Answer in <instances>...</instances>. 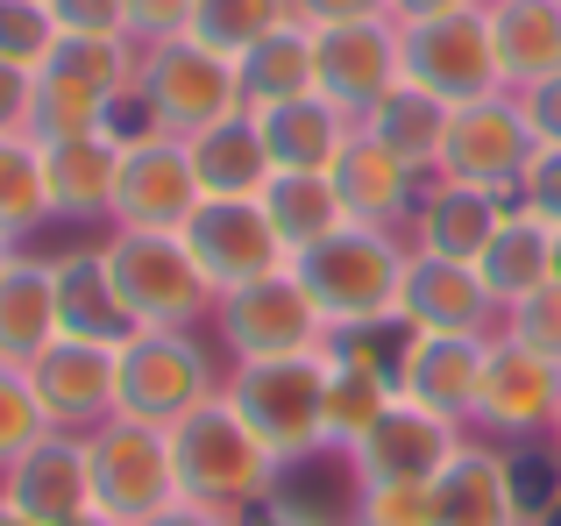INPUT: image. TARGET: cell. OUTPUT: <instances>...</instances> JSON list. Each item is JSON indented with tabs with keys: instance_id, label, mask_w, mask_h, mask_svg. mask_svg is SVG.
I'll use <instances>...</instances> for the list:
<instances>
[{
	"instance_id": "obj_36",
	"label": "cell",
	"mask_w": 561,
	"mask_h": 526,
	"mask_svg": "<svg viewBox=\"0 0 561 526\" xmlns=\"http://www.w3.org/2000/svg\"><path fill=\"white\" fill-rule=\"evenodd\" d=\"M50 221V193H43V142L36 136H0V236H36Z\"/></svg>"
},
{
	"instance_id": "obj_31",
	"label": "cell",
	"mask_w": 561,
	"mask_h": 526,
	"mask_svg": "<svg viewBox=\"0 0 561 526\" xmlns=\"http://www.w3.org/2000/svg\"><path fill=\"white\" fill-rule=\"evenodd\" d=\"M234 85H242L249 114L285 107V100H306V93H313V28H306V22L271 28L256 50L234 57Z\"/></svg>"
},
{
	"instance_id": "obj_2",
	"label": "cell",
	"mask_w": 561,
	"mask_h": 526,
	"mask_svg": "<svg viewBox=\"0 0 561 526\" xmlns=\"http://www.w3.org/2000/svg\"><path fill=\"white\" fill-rule=\"evenodd\" d=\"M136 107H142V122H150V136H171V142H192V136H206V128L249 114L242 85H234V65L214 57L206 43H192V36L142 43Z\"/></svg>"
},
{
	"instance_id": "obj_39",
	"label": "cell",
	"mask_w": 561,
	"mask_h": 526,
	"mask_svg": "<svg viewBox=\"0 0 561 526\" xmlns=\"http://www.w3.org/2000/svg\"><path fill=\"white\" fill-rule=\"evenodd\" d=\"M356 526H434V484H363Z\"/></svg>"
},
{
	"instance_id": "obj_53",
	"label": "cell",
	"mask_w": 561,
	"mask_h": 526,
	"mask_svg": "<svg viewBox=\"0 0 561 526\" xmlns=\"http://www.w3.org/2000/svg\"><path fill=\"white\" fill-rule=\"evenodd\" d=\"M8 263H14V236H0V271H8Z\"/></svg>"
},
{
	"instance_id": "obj_11",
	"label": "cell",
	"mask_w": 561,
	"mask_h": 526,
	"mask_svg": "<svg viewBox=\"0 0 561 526\" xmlns=\"http://www.w3.org/2000/svg\"><path fill=\"white\" fill-rule=\"evenodd\" d=\"M179 236H185L192 263L206 271L214 299H228V291H242V285H256V277L291 263L277 228H271V214H263V199H199Z\"/></svg>"
},
{
	"instance_id": "obj_42",
	"label": "cell",
	"mask_w": 561,
	"mask_h": 526,
	"mask_svg": "<svg viewBox=\"0 0 561 526\" xmlns=\"http://www.w3.org/2000/svg\"><path fill=\"white\" fill-rule=\"evenodd\" d=\"M192 28V0H128V36L136 43H171Z\"/></svg>"
},
{
	"instance_id": "obj_35",
	"label": "cell",
	"mask_w": 561,
	"mask_h": 526,
	"mask_svg": "<svg viewBox=\"0 0 561 526\" xmlns=\"http://www.w3.org/2000/svg\"><path fill=\"white\" fill-rule=\"evenodd\" d=\"M320 356H328V348H320ZM391 399H398L391 377L363 370V363L328 356V442H334V448H356L363 434L383 420V405H391Z\"/></svg>"
},
{
	"instance_id": "obj_49",
	"label": "cell",
	"mask_w": 561,
	"mask_h": 526,
	"mask_svg": "<svg viewBox=\"0 0 561 526\" xmlns=\"http://www.w3.org/2000/svg\"><path fill=\"white\" fill-rule=\"evenodd\" d=\"M234 526H313V519H299L291 505H277V499H256L249 513H234Z\"/></svg>"
},
{
	"instance_id": "obj_5",
	"label": "cell",
	"mask_w": 561,
	"mask_h": 526,
	"mask_svg": "<svg viewBox=\"0 0 561 526\" xmlns=\"http://www.w3.org/2000/svg\"><path fill=\"white\" fill-rule=\"evenodd\" d=\"M85 470H93V513L142 526L150 513L179 505V462H171V427H150V420H100L85 434Z\"/></svg>"
},
{
	"instance_id": "obj_4",
	"label": "cell",
	"mask_w": 561,
	"mask_h": 526,
	"mask_svg": "<svg viewBox=\"0 0 561 526\" xmlns=\"http://www.w3.org/2000/svg\"><path fill=\"white\" fill-rule=\"evenodd\" d=\"M412 250H398L391 228H334L328 242H313L306 256H291L299 285L313 291V306L328 313V328H356V320L398 313V285H405Z\"/></svg>"
},
{
	"instance_id": "obj_34",
	"label": "cell",
	"mask_w": 561,
	"mask_h": 526,
	"mask_svg": "<svg viewBox=\"0 0 561 526\" xmlns=\"http://www.w3.org/2000/svg\"><path fill=\"white\" fill-rule=\"evenodd\" d=\"M285 22H291V0H192L185 36L234 65L242 50H256V43L271 36V28H285Z\"/></svg>"
},
{
	"instance_id": "obj_1",
	"label": "cell",
	"mask_w": 561,
	"mask_h": 526,
	"mask_svg": "<svg viewBox=\"0 0 561 526\" xmlns=\"http://www.w3.org/2000/svg\"><path fill=\"white\" fill-rule=\"evenodd\" d=\"M171 462H179V491L199 499V505H214V513H249V505L271 499V484H277L271 448L249 434V420L228 405V391L171 427Z\"/></svg>"
},
{
	"instance_id": "obj_14",
	"label": "cell",
	"mask_w": 561,
	"mask_h": 526,
	"mask_svg": "<svg viewBox=\"0 0 561 526\" xmlns=\"http://www.w3.org/2000/svg\"><path fill=\"white\" fill-rule=\"evenodd\" d=\"M561 413V363L540 356L519 334H491L483 348V391H477V420L497 434H548Z\"/></svg>"
},
{
	"instance_id": "obj_15",
	"label": "cell",
	"mask_w": 561,
	"mask_h": 526,
	"mask_svg": "<svg viewBox=\"0 0 561 526\" xmlns=\"http://www.w3.org/2000/svg\"><path fill=\"white\" fill-rule=\"evenodd\" d=\"M199 179H192L185 142L171 136H136L122 157V185H114V228H150V236H179L199 207Z\"/></svg>"
},
{
	"instance_id": "obj_7",
	"label": "cell",
	"mask_w": 561,
	"mask_h": 526,
	"mask_svg": "<svg viewBox=\"0 0 561 526\" xmlns=\"http://www.w3.org/2000/svg\"><path fill=\"white\" fill-rule=\"evenodd\" d=\"M534 157H540V136H534V122H526V107L512 93H491V100H469V107L448 114L440 179L512 199L526 185V171H534Z\"/></svg>"
},
{
	"instance_id": "obj_45",
	"label": "cell",
	"mask_w": 561,
	"mask_h": 526,
	"mask_svg": "<svg viewBox=\"0 0 561 526\" xmlns=\"http://www.w3.org/2000/svg\"><path fill=\"white\" fill-rule=\"evenodd\" d=\"M28 107H36V71L0 57V136H28Z\"/></svg>"
},
{
	"instance_id": "obj_50",
	"label": "cell",
	"mask_w": 561,
	"mask_h": 526,
	"mask_svg": "<svg viewBox=\"0 0 561 526\" xmlns=\"http://www.w3.org/2000/svg\"><path fill=\"white\" fill-rule=\"evenodd\" d=\"M0 526H36V519H28V513H22L14 499H0Z\"/></svg>"
},
{
	"instance_id": "obj_3",
	"label": "cell",
	"mask_w": 561,
	"mask_h": 526,
	"mask_svg": "<svg viewBox=\"0 0 561 526\" xmlns=\"http://www.w3.org/2000/svg\"><path fill=\"white\" fill-rule=\"evenodd\" d=\"M228 405L249 420V434H256V442L271 448V462L285 470V462L328 448V356L313 348V356L242 363V370L228 377Z\"/></svg>"
},
{
	"instance_id": "obj_55",
	"label": "cell",
	"mask_w": 561,
	"mask_h": 526,
	"mask_svg": "<svg viewBox=\"0 0 561 526\" xmlns=\"http://www.w3.org/2000/svg\"><path fill=\"white\" fill-rule=\"evenodd\" d=\"M548 434H554V456H561V413H554V427H548Z\"/></svg>"
},
{
	"instance_id": "obj_43",
	"label": "cell",
	"mask_w": 561,
	"mask_h": 526,
	"mask_svg": "<svg viewBox=\"0 0 561 526\" xmlns=\"http://www.w3.org/2000/svg\"><path fill=\"white\" fill-rule=\"evenodd\" d=\"M519 207L540 214L548 228H561V150L534 157V171H526V185H519Z\"/></svg>"
},
{
	"instance_id": "obj_8",
	"label": "cell",
	"mask_w": 561,
	"mask_h": 526,
	"mask_svg": "<svg viewBox=\"0 0 561 526\" xmlns=\"http://www.w3.org/2000/svg\"><path fill=\"white\" fill-rule=\"evenodd\" d=\"M398 57H405V79L426 85L434 100H448V107H469V100L505 93L483 8L434 14V22H398Z\"/></svg>"
},
{
	"instance_id": "obj_24",
	"label": "cell",
	"mask_w": 561,
	"mask_h": 526,
	"mask_svg": "<svg viewBox=\"0 0 561 526\" xmlns=\"http://www.w3.org/2000/svg\"><path fill=\"white\" fill-rule=\"evenodd\" d=\"M497 50V79L505 85H540L561 71V0H483Z\"/></svg>"
},
{
	"instance_id": "obj_47",
	"label": "cell",
	"mask_w": 561,
	"mask_h": 526,
	"mask_svg": "<svg viewBox=\"0 0 561 526\" xmlns=\"http://www.w3.org/2000/svg\"><path fill=\"white\" fill-rule=\"evenodd\" d=\"M142 526H234V513H214V505H199V499H179V505H164V513H150Z\"/></svg>"
},
{
	"instance_id": "obj_9",
	"label": "cell",
	"mask_w": 561,
	"mask_h": 526,
	"mask_svg": "<svg viewBox=\"0 0 561 526\" xmlns=\"http://www.w3.org/2000/svg\"><path fill=\"white\" fill-rule=\"evenodd\" d=\"M220 306V334H228L234 363H271V356H313L328 348V313L313 306V291L299 285V271H271L256 285L228 291Z\"/></svg>"
},
{
	"instance_id": "obj_44",
	"label": "cell",
	"mask_w": 561,
	"mask_h": 526,
	"mask_svg": "<svg viewBox=\"0 0 561 526\" xmlns=\"http://www.w3.org/2000/svg\"><path fill=\"white\" fill-rule=\"evenodd\" d=\"M391 0H291V22L306 28H342V22H383Z\"/></svg>"
},
{
	"instance_id": "obj_46",
	"label": "cell",
	"mask_w": 561,
	"mask_h": 526,
	"mask_svg": "<svg viewBox=\"0 0 561 526\" xmlns=\"http://www.w3.org/2000/svg\"><path fill=\"white\" fill-rule=\"evenodd\" d=\"M519 107H526V122H534L540 150H561V71H554V79H540V85H526Z\"/></svg>"
},
{
	"instance_id": "obj_48",
	"label": "cell",
	"mask_w": 561,
	"mask_h": 526,
	"mask_svg": "<svg viewBox=\"0 0 561 526\" xmlns=\"http://www.w3.org/2000/svg\"><path fill=\"white\" fill-rule=\"evenodd\" d=\"M462 8H483V0H391L398 22H434V14H462Z\"/></svg>"
},
{
	"instance_id": "obj_25",
	"label": "cell",
	"mask_w": 561,
	"mask_h": 526,
	"mask_svg": "<svg viewBox=\"0 0 561 526\" xmlns=\"http://www.w3.org/2000/svg\"><path fill=\"white\" fill-rule=\"evenodd\" d=\"M57 334V271L43 256H14L0 271V370H28Z\"/></svg>"
},
{
	"instance_id": "obj_26",
	"label": "cell",
	"mask_w": 561,
	"mask_h": 526,
	"mask_svg": "<svg viewBox=\"0 0 561 526\" xmlns=\"http://www.w3.org/2000/svg\"><path fill=\"white\" fill-rule=\"evenodd\" d=\"M328 179H334L342 214H348V221H363V228H391L398 214H412V171L383 150L370 128H356V136H348V150L334 157Z\"/></svg>"
},
{
	"instance_id": "obj_32",
	"label": "cell",
	"mask_w": 561,
	"mask_h": 526,
	"mask_svg": "<svg viewBox=\"0 0 561 526\" xmlns=\"http://www.w3.org/2000/svg\"><path fill=\"white\" fill-rule=\"evenodd\" d=\"M256 199H263V214H271L285 256H306L313 242H328L334 228H348L328 171H271V185H263Z\"/></svg>"
},
{
	"instance_id": "obj_23",
	"label": "cell",
	"mask_w": 561,
	"mask_h": 526,
	"mask_svg": "<svg viewBox=\"0 0 561 526\" xmlns=\"http://www.w3.org/2000/svg\"><path fill=\"white\" fill-rule=\"evenodd\" d=\"M434 526H519L512 462L497 448H455L434 477Z\"/></svg>"
},
{
	"instance_id": "obj_33",
	"label": "cell",
	"mask_w": 561,
	"mask_h": 526,
	"mask_svg": "<svg viewBox=\"0 0 561 526\" xmlns=\"http://www.w3.org/2000/svg\"><path fill=\"white\" fill-rule=\"evenodd\" d=\"M114 107H122V100L100 93L93 79H79V71H65V65H43L36 71V107H28V136H36V142L107 136Z\"/></svg>"
},
{
	"instance_id": "obj_22",
	"label": "cell",
	"mask_w": 561,
	"mask_h": 526,
	"mask_svg": "<svg viewBox=\"0 0 561 526\" xmlns=\"http://www.w3.org/2000/svg\"><path fill=\"white\" fill-rule=\"evenodd\" d=\"M505 207H512V199L440 179L434 193L412 207V250H420V256H448V263H477L483 242H491L497 221H505Z\"/></svg>"
},
{
	"instance_id": "obj_52",
	"label": "cell",
	"mask_w": 561,
	"mask_h": 526,
	"mask_svg": "<svg viewBox=\"0 0 561 526\" xmlns=\"http://www.w3.org/2000/svg\"><path fill=\"white\" fill-rule=\"evenodd\" d=\"M534 526H561V499H554V505H548V513H540Z\"/></svg>"
},
{
	"instance_id": "obj_27",
	"label": "cell",
	"mask_w": 561,
	"mask_h": 526,
	"mask_svg": "<svg viewBox=\"0 0 561 526\" xmlns=\"http://www.w3.org/2000/svg\"><path fill=\"white\" fill-rule=\"evenodd\" d=\"M256 136L271 150V171H334V157L348 150L356 122L342 107H328L320 93H306V100H285V107H263Z\"/></svg>"
},
{
	"instance_id": "obj_10",
	"label": "cell",
	"mask_w": 561,
	"mask_h": 526,
	"mask_svg": "<svg viewBox=\"0 0 561 526\" xmlns=\"http://www.w3.org/2000/svg\"><path fill=\"white\" fill-rule=\"evenodd\" d=\"M214 391V363L185 328H142L136 342H122V413L150 420V427H179L185 413H199Z\"/></svg>"
},
{
	"instance_id": "obj_13",
	"label": "cell",
	"mask_w": 561,
	"mask_h": 526,
	"mask_svg": "<svg viewBox=\"0 0 561 526\" xmlns=\"http://www.w3.org/2000/svg\"><path fill=\"white\" fill-rule=\"evenodd\" d=\"M28 391H36L43 420L50 427H79L93 434L100 420L122 413V348H100V342H71V334H57L50 348H43L36 363H28Z\"/></svg>"
},
{
	"instance_id": "obj_17",
	"label": "cell",
	"mask_w": 561,
	"mask_h": 526,
	"mask_svg": "<svg viewBox=\"0 0 561 526\" xmlns=\"http://www.w3.org/2000/svg\"><path fill=\"white\" fill-rule=\"evenodd\" d=\"M455 427L434 413H420L412 399H391L383 420L356 442V477L363 484H434L440 462L455 456Z\"/></svg>"
},
{
	"instance_id": "obj_29",
	"label": "cell",
	"mask_w": 561,
	"mask_h": 526,
	"mask_svg": "<svg viewBox=\"0 0 561 526\" xmlns=\"http://www.w3.org/2000/svg\"><path fill=\"white\" fill-rule=\"evenodd\" d=\"M185 157H192V179H199L206 199H256L271 185V150L256 136V114H234V122L192 136Z\"/></svg>"
},
{
	"instance_id": "obj_16",
	"label": "cell",
	"mask_w": 561,
	"mask_h": 526,
	"mask_svg": "<svg viewBox=\"0 0 561 526\" xmlns=\"http://www.w3.org/2000/svg\"><path fill=\"white\" fill-rule=\"evenodd\" d=\"M483 348L491 334H412L405 377H398V399H412L420 413L448 420H477V391H483Z\"/></svg>"
},
{
	"instance_id": "obj_51",
	"label": "cell",
	"mask_w": 561,
	"mask_h": 526,
	"mask_svg": "<svg viewBox=\"0 0 561 526\" xmlns=\"http://www.w3.org/2000/svg\"><path fill=\"white\" fill-rule=\"evenodd\" d=\"M65 526H122V519H107V513H79V519H65Z\"/></svg>"
},
{
	"instance_id": "obj_28",
	"label": "cell",
	"mask_w": 561,
	"mask_h": 526,
	"mask_svg": "<svg viewBox=\"0 0 561 526\" xmlns=\"http://www.w3.org/2000/svg\"><path fill=\"white\" fill-rule=\"evenodd\" d=\"M477 271H483V285H491V299L512 313V306L534 299L540 285H554V228L540 221V214H526V207H505V221H497V236L483 242Z\"/></svg>"
},
{
	"instance_id": "obj_40",
	"label": "cell",
	"mask_w": 561,
	"mask_h": 526,
	"mask_svg": "<svg viewBox=\"0 0 561 526\" xmlns=\"http://www.w3.org/2000/svg\"><path fill=\"white\" fill-rule=\"evenodd\" d=\"M57 36H128V0H43Z\"/></svg>"
},
{
	"instance_id": "obj_37",
	"label": "cell",
	"mask_w": 561,
	"mask_h": 526,
	"mask_svg": "<svg viewBox=\"0 0 561 526\" xmlns=\"http://www.w3.org/2000/svg\"><path fill=\"white\" fill-rule=\"evenodd\" d=\"M43 434H50V420H43V405H36V391H28V377H22V370H0V477H8L14 462L28 456Z\"/></svg>"
},
{
	"instance_id": "obj_38",
	"label": "cell",
	"mask_w": 561,
	"mask_h": 526,
	"mask_svg": "<svg viewBox=\"0 0 561 526\" xmlns=\"http://www.w3.org/2000/svg\"><path fill=\"white\" fill-rule=\"evenodd\" d=\"M57 50V22L43 0H0V57L22 71H43V57Z\"/></svg>"
},
{
	"instance_id": "obj_54",
	"label": "cell",
	"mask_w": 561,
	"mask_h": 526,
	"mask_svg": "<svg viewBox=\"0 0 561 526\" xmlns=\"http://www.w3.org/2000/svg\"><path fill=\"white\" fill-rule=\"evenodd\" d=\"M554 285H561V228H554Z\"/></svg>"
},
{
	"instance_id": "obj_41",
	"label": "cell",
	"mask_w": 561,
	"mask_h": 526,
	"mask_svg": "<svg viewBox=\"0 0 561 526\" xmlns=\"http://www.w3.org/2000/svg\"><path fill=\"white\" fill-rule=\"evenodd\" d=\"M505 334H519V342H534L540 356L561 363V285H540L534 299L512 306V328H505Z\"/></svg>"
},
{
	"instance_id": "obj_6",
	"label": "cell",
	"mask_w": 561,
	"mask_h": 526,
	"mask_svg": "<svg viewBox=\"0 0 561 526\" xmlns=\"http://www.w3.org/2000/svg\"><path fill=\"white\" fill-rule=\"evenodd\" d=\"M100 263H107L114 291L128 299V313L142 328H185L214 306V285L192 263L185 236H150V228H114L100 242Z\"/></svg>"
},
{
	"instance_id": "obj_21",
	"label": "cell",
	"mask_w": 561,
	"mask_h": 526,
	"mask_svg": "<svg viewBox=\"0 0 561 526\" xmlns=\"http://www.w3.org/2000/svg\"><path fill=\"white\" fill-rule=\"evenodd\" d=\"M57 271V328L71 334V342H100V348H122L142 334V320L128 313V299L114 291L107 263L100 250H71V256H50Z\"/></svg>"
},
{
	"instance_id": "obj_30",
	"label": "cell",
	"mask_w": 561,
	"mask_h": 526,
	"mask_svg": "<svg viewBox=\"0 0 561 526\" xmlns=\"http://www.w3.org/2000/svg\"><path fill=\"white\" fill-rule=\"evenodd\" d=\"M448 100H434L426 93V85H412V79H398L391 93L377 100L370 107V136L383 142V150L398 157V164L412 171V179H420V171H440V142H448Z\"/></svg>"
},
{
	"instance_id": "obj_18",
	"label": "cell",
	"mask_w": 561,
	"mask_h": 526,
	"mask_svg": "<svg viewBox=\"0 0 561 526\" xmlns=\"http://www.w3.org/2000/svg\"><path fill=\"white\" fill-rule=\"evenodd\" d=\"M0 499H14L36 526H65L79 513H93V470H85V442L65 427H50L8 477H0Z\"/></svg>"
},
{
	"instance_id": "obj_19",
	"label": "cell",
	"mask_w": 561,
	"mask_h": 526,
	"mask_svg": "<svg viewBox=\"0 0 561 526\" xmlns=\"http://www.w3.org/2000/svg\"><path fill=\"white\" fill-rule=\"evenodd\" d=\"M491 285H483L477 263H448V256H420L405 263V285H398V313L420 334H483L491 320Z\"/></svg>"
},
{
	"instance_id": "obj_12",
	"label": "cell",
	"mask_w": 561,
	"mask_h": 526,
	"mask_svg": "<svg viewBox=\"0 0 561 526\" xmlns=\"http://www.w3.org/2000/svg\"><path fill=\"white\" fill-rule=\"evenodd\" d=\"M405 79L398 57V22H342V28H313V93L328 107H342L348 122H370V107Z\"/></svg>"
},
{
	"instance_id": "obj_20",
	"label": "cell",
	"mask_w": 561,
	"mask_h": 526,
	"mask_svg": "<svg viewBox=\"0 0 561 526\" xmlns=\"http://www.w3.org/2000/svg\"><path fill=\"white\" fill-rule=\"evenodd\" d=\"M122 136H71L43 142V193H50V221H85V214H114V185H122Z\"/></svg>"
}]
</instances>
